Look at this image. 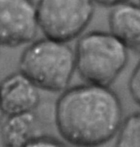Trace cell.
<instances>
[{
	"label": "cell",
	"instance_id": "6da1fadb",
	"mask_svg": "<svg viewBox=\"0 0 140 147\" xmlns=\"http://www.w3.org/2000/svg\"><path fill=\"white\" fill-rule=\"evenodd\" d=\"M55 124L66 144L100 147L116 137L124 110L111 88L84 84L68 88L55 105Z\"/></svg>",
	"mask_w": 140,
	"mask_h": 147
},
{
	"label": "cell",
	"instance_id": "7a4b0ae2",
	"mask_svg": "<svg viewBox=\"0 0 140 147\" xmlns=\"http://www.w3.org/2000/svg\"><path fill=\"white\" fill-rule=\"evenodd\" d=\"M75 68L86 84L111 88L124 70L129 51L111 33L92 31L79 38Z\"/></svg>",
	"mask_w": 140,
	"mask_h": 147
},
{
	"label": "cell",
	"instance_id": "3957f363",
	"mask_svg": "<svg viewBox=\"0 0 140 147\" xmlns=\"http://www.w3.org/2000/svg\"><path fill=\"white\" fill-rule=\"evenodd\" d=\"M18 67L40 90L64 92L76 70L75 54L67 43L43 38L24 49Z\"/></svg>",
	"mask_w": 140,
	"mask_h": 147
},
{
	"label": "cell",
	"instance_id": "277c9868",
	"mask_svg": "<svg viewBox=\"0 0 140 147\" xmlns=\"http://www.w3.org/2000/svg\"><path fill=\"white\" fill-rule=\"evenodd\" d=\"M95 3L87 0H42L37 2L40 31L45 38L68 43L89 25Z\"/></svg>",
	"mask_w": 140,
	"mask_h": 147
},
{
	"label": "cell",
	"instance_id": "5b68a950",
	"mask_svg": "<svg viewBox=\"0 0 140 147\" xmlns=\"http://www.w3.org/2000/svg\"><path fill=\"white\" fill-rule=\"evenodd\" d=\"M38 31L37 2L0 0V46L30 44Z\"/></svg>",
	"mask_w": 140,
	"mask_h": 147
},
{
	"label": "cell",
	"instance_id": "8992f818",
	"mask_svg": "<svg viewBox=\"0 0 140 147\" xmlns=\"http://www.w3.org/2000/svg\"><path fill=\"white\" fill-rule=\"evenodd\" d=\"M40 90L20 71L6 76L0 82V106L4 115L35 112L42 103Z\"/></svg>",
	"mask_w": 140,
	"mask_h": 147
},
{
	"label": "cell",
	"instance_id": "52a82bcc",
	"mask_svg": "<svg viewBox=\"0 0 140 147\" xmlns=\"http://www.w3.org/2000/svg\"><path fill=\"white\" fill-rule=\"evenodd\" d=\"M109 33L128 51L140 55V4L137 1H117L109 15Z\"/></svg>",
	"mask_w": 140,
	"mask_h": 147
},
{
	"label": "cell",
	"instance_id": "ba28073f",
	"mask_svg": "<svg viewBox=\"0 0 140 147\" xmlns=\"http://www.w3.org/2000/svg\"><path fill=\"white\" fill-rule=\"evenodd\" d=\"M42 135V120L36 111L7 116L0 128V141L3 147H23Z\"/></svg>",
	"mask_w": 140,
	"mask_h": 147
},
{
	"label": "cell",
	"instance_id": "9c48e42d",
	"mask_svg": "<svg viewBox=\"0 0 140 147\" xmlns=\"http://www.w3.org/2000/svg\"><path fill=\"white\" fill-rule=\"evenodd\" d=\"M115 138V147H140V112L124 118Z\"/></svg>",
	"mask_w": 140,
	"mask_h": 147
},
{
	"label": "cell",
	"instance_id": "30bf717a",
	"mask_svg": "<svg viewBox=\"0 0 140 147\" xmlns=\"http://www.w3.org/2000/svg\"><path fill=\"white\" fill-rule=\"evenodd\" d=\"M128 88L133 100L140 107V60L131 72Z\"/></svg>",
	"mask_w": 140,
	"mask_h": 147
},
{
	"label": "cell",
	"instance_id": "8fae6325",
	"mask_svg": "<svg viewBox=\"0 0 140 147\" xmlns=\"http://www.w3.org/2000/svg\"><path fill=\"white\" fill-rule=\"evenodd\" d=\"M23 147H69L66 143L49 136H40Z\"/></svg>",
	"mask_w": 140,
	"mask_h": 147
},
{
	"label": "cell",
	"instance_id": "7c38bea8",
	"mask_svg": "<svg viewBox=\"0 0 140 147\" xmlns=\"http://www.w3.org/2000/svg\"><path fill=\"white\" fill-rule=\"evenodd\" d=\"M3 120H4V113L2 112L1 106H0V128H1L2 123H3Z\"/></svg>",
	"mask_w": 140,
	"mask_h": 147
},
{
	"label": "cell",
	"instance_id": "4fadbf2b",
	"mask_svg": "<svg viewBox=\"0 0 140 147\" xmlns=\"http://www.w3.org/2000/svg\"><path fill=\"white\" fill-rule=\"evenodd\" d=\"M137 2H138V3H139V4H140V1H137Z\"/></svg>",
	"mask_w": 140,
	"mask_h": 147
},
{
	"label": "cell",
	"instance_id": "5bb4252c",
	"mask_svg": "<svg viewBox=\"0 0 140 147\" xmlns=\"http://www.w3.org/2000/svg\"><path fill=\"white\" fill-rule=\"evenodd\" d=\"M0 47H1V46H0Z\"/></svg>",
	"mask_w": 140,
	"mask_h": 147
}]
</instances>
